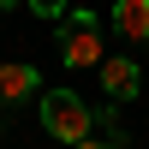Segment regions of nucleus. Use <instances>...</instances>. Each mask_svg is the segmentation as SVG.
Listing matches in <instances>:
<instances>
[{
	"label": "nucleus",
	"instance_id": "nucleus-3",
	"mask_svg": "<svg viewBox=\"0 0 149 149\" xmlns=\"http://www.w3.org/2000/svg\"><path fill=\"white\" fill-rule=\"evenodd\" d=\"M95 72H102V90H107V102H113V107L131 102V95L143 90V66H137V60H125V54H107Z\"/></svg>",
	"mask_w": 149,
	"mask_h": 149
},
{
	"label": "nucleus",
	"instance_id": "nucleus-6",
	"mask_svg": "<svg viewBox=\"0 0 149 149\" xmlns=\"http://www.w3.org/2000/svg\"><path fill=\"white\" fill-rule=\"evenodd\" d=\"M95 131H102V143H107V149H119V143H125V125H119V107H113V102H102V107H95Z\"/></svg>",
	"mask_w": 149,
	"mask_h": 149
},
{
	"label": "nucleus",
	"instance_id": "nucleus-5",
	"mask_svg": "<svg viewBox=\"0 0 149 149\" xmlns=\"http://www.w3.org/2000/svg\"><path fill=\"white\" fill-rule=\"evenodd\" d=\"M107 24H113L125 42H149V0H113Z\"/></svg>",
	"mask_w": 149,
	"mask_h": 149
},
{
	"label": "nucleus",
	"instance_id": "nucleus-2",
	"mask_svg": "<svg viewBox=\"0 0 149 149\" xmlns=\"http://www.w3.org/2000/svg\"><path fill=\"white\" fill-rule=\"evenodd\" d=\"M42 125H48V137H60V143H84L95 131V107L84 102L78 90H48L42 95Z\"/></svg>",
	"mask_w": 149,
	"mask_h": 149
},
{
	"label": "nucleus",
	"instance_id": "nucleus-4",
	"mask_svg": "<svg viewBox=\"0 0 149 149\" xmlns=\"http://www.w3.org/2000/svg\"><path fill=\"white\" fill-rule=\"evenodd\" d=\"M36 90H42V72H36L30 60H6V66H0V102H6V107L30 102Z\"/></svg>",
	"mask_w": 149,
	"mask_h": 149
},
{
	"label": "nucleus",
	"instance_id": "nucleus-9",
	"mask_svg": "<svg viewBox=\"0 0 149 149\" xmlns=\"http://www.w3.org/2000/svg\"><path fill=\"white\" fill-rule=\"evenodd\" d=\"M0 6H12V0H0Z\"/></svg>",
	"mask_w": 149,
	"mask_h": 149
},
{
	"label": "nucleus",
	"instance_id": "nucleus-7",
	"mask_svg": "<svg viewBox=\"0 0 149 149\" xmlns=\"http://www.w3.org/2000/svg\"><path fill=\"white\" fill-rule=\"evenodd\" d=\"M24 6H30L36 18H48V24H66V12H72V0H24Z\"/></svg>",
	"mask_w": 149,
	"mask_h": 149
},
{
	"label": "nucleus",
	"instance_id": "nucleus-8",
	"mask_svg": "<svg viewBox=\"0 0 149 149\" xmlns=\"http://www.w3.org/2000/svg\"><path fill=\"white\" fill-rule=\"evenodd\" d=\"M72 149H107V143L102 137H84V143H72Z\"/></svg>",
	"mask_w": 149,
	"mask_h": 149
},
{
	"label": "nucleus",
	"instance_id": "nucleus-1",
	"mask_svg": "<svg viewBox=\"0 0 149 149\" xmlns=\"http://www.w3.org/2000/svg\"><path fill=\"white\" fill-rule=\"evenodd\" d=\"M102 60H107V48H102V18H95L90 6L66 12V24H60V66H66V72H95Z\"/></svg>",
	"mask_w": 149,
	"mask_h": 149
}]
</instances>
